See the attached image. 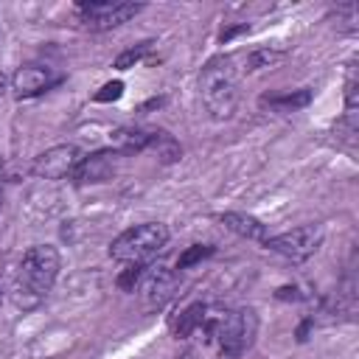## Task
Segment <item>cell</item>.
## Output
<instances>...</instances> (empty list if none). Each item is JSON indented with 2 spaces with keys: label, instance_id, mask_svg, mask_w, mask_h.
Instances as JSON below:
<instances>
[{
  "label": "cell",
  "instance_id": "obj_17",
  "mask_svg": "<svg viewBox=\"0 0 359 359\" xmlns=\"http://www.w3.org/2000/svg\"><path fill=\"white\" fill-rule=\"evenodd\" d=\"M213 252H216L213 244H191V247L177 258V269H191V266H196L199 261L210 258Z\"/></svg>",
  "mask_w": 359,
  "mask_h": 359
},
{
  "label": "cell",
  "instance_id": "obj_2",
  "mask_svg": "<svg viewBox=\"0 0 359 359\" xmlns=\"http://www.w3.org/2000/svg\"><path fill=\"white\" fill-rule=\"evenodd\" d=\"M199 95L213 121L233 118L238 107V73L233 56H213L199 70Z\"/></svg>",
  "mask_w": 359,
  "mask_h": 359
},
{
  "label": "cell",
  "instance_id": "obj_5",
  "mask_svg": "<svg viewBox=\"0 0 359 359\" xmlns=\"http://www.w3.org/2000/svg\"><path fill=\"white\" fill-rule=\"evenodd\" d=\"M143 11V3H123V0H93L76 3V20L87 31H109Z\"/></svg>",
  "mask_w": 359,
  "mask_h": 359
},
{
  "label": "cell",
  "instance_id": "obj_14",
  "mask_svg": "<svg viewBox=\"0 0 359 359\" xmlns=\"http://www.w3.org/2000/svg\"><path fill=\"white\" fill-rule=\"evenodd\" d=\"M205 314H208V306L205 303H191L182 314H180V320L174 323V334L180 337V339H185V337H191L199 325H202V320H205Z\"/></svg>",
  "mask_w": 359,
  "mask_h": 359
},
{
  "label": "cell",
  "instance_id": "obj_11",
  "mask_svg": "<svg viewBox=\"0 0 359 359\" xmlns=\"http://www.w3.org/2000/svg\"><path fill=\"white\" fill-rule=\"evenodd\" d=\"M160 129H143V126H123L112 132V143L118 154H140L154 146Z\"/></svg>",
  "mask_w": 359,
  "mask_h": 359
},
{
  "label": "cell",
  "instance_id": "obj_1",
  "mask_svg": "<svg viewBox=\"0 0 359 359\" xmlns=\"http://www.w3.org/2000/svg\"><path fill=\"white\" fill-rule=\"evenodd\" d=\"M59 269H62V258L53 244H34L31 250H25L17 264L14 283H11L14 306L22 311L39 309L45 303V297L50 294V289L59 278Z\"/></svg>",
  "mask_w": 359,
  "mask_h": 359
},
{
  "label": "cell",
  "instance_id": "obj_13",
  "mask_svg": "<svg viewBox=\"0 0 359 359\" xmlns=\"http://www.w3.org/2000/svg\"><path fill=\"white\" fill-rule=\"evenodd\" d=\"M311 101V90H297V93H283V95H264L261 107L272 109V112H294L300 107H306Z\"/></svg>",
  "mask_w": 359,
  "mask_h": 359
},
{
  "label": "cell",
  "instance_id": "obj_8",
  "mask_svg": "<svg viewBox=\"0 0 359 359\" xmlns=\"http://www.w3.org/2000/svg\"><path fill=\"white\" fill-rule=\"evenodd\" d=\"M177 286V272H171L168 266H149L140 278V303L146 311H157L163 309Z\"/></svg>",
  "mask_w": 359,
  "mask_h": 359
},
{
  "label": "cell",
  "instance_id": "obj_16",
  "mask_svg": "<svg viewBox=\"0 0 359 359\" xmlns=\"http://www.w3.org/2000/svg\"><path fill=\"white\" fill-rule=\"evenodd\" d=\"M154 151H157V157L163 160V163H174V160H180V154H182V149H180V143L168 135V132H157V140H154V146H151Z\"/></svg>",
  "mask_w": 359,
  "mask_h": 359
},
{
  "label": "cell",
  "instance_id": "obj_3",
  "mask_svg": "<svg viewBox=\"0 0 359 359\" xmlns=\"http://www.w3.org/2000/svg\"><path fill=\"white\" fill-rule=\"evenodd\" d=\"M202 334L208 339H216L219 342V351L222 356L227 359H241L252 342H255V334H258V314L250 309V306H241V309H230L224 314H205L202 320Z\"/></svg>",
  "mask_w": 359,
  "mask_h": 359
},
{
  "label": "cell",
  "instance_id": "obj_7",
  "mask_svg": "<svg viewBox=\"0 0 359 359\" xmlns=\"http://www.w3.org/2000/svg\"><path fill=\"white\" fill-rule=\"evenodd\" d=\"M81 151L79 146L73 143H59V146H50L45 149L42 154L34 157L31 163V174L39 177V180H65V177H73L76 165L81 163Z\"/></svg>",
  "mask_w": 359,
  "mask_h": 359
},
{
  "label": "cell",
  "instance_id": "obj_22",
  "mask_svg": "<svg viewBox=\"0 0 359 359\" xmlns=\"http://www.w3.org/2000/svg\"><path fill=\"white\" fill-rule=\"evenodd\" d=\"M0 297H3V278H0Z\"/></svg>",
  "mask_w": 359,
  "mask_h": 359
},
{
  "label": "cell",
  "instance_id": "obj_20",
  "mask_svg": "<svg viewBox=\"0 0 359 359\" xmlns=\"http://www.w3.org/2000/svg\"><path fill=\"white\" fill-rule=\"evenodd\" d=\"M121 93H123V81H107L93 98L95 101H115V98H121Z\"/></svg>",
  "mask_w": 359,
  "mask_h": 359
},
{
  "label": "cell",
  "instance_id": "obj_4",
  "mask_svg": "<svg viewBox=\"0 0 359 359\" xmlns=\"http://www.w3.org/2000/svg\"><path fill=\"white\" fill-rule=\"evenodd\" d=\"M168 244V227L163 222H143L112 238L109 255L121 264H149Z\"/></svg>",
  "mask_w": 359,
  "mask_h": 359
},
{
  "label": "cell",
  "instance_id": "obj_15",
  "mask_svg": "<svg viewBox=\"0 0 359 359\" xmlns=\"http://www.w3.org/2000/svg\"><path fill=\"white\" fill-rule=\"evenodd\" d=\"M283 59V50H269V48H258L252 53H247V62H244V70L247 73H255L261 67H272Z\"/></svg>",
  "mask_w": 359,
  "mask_h": 359
},
{
  "label": "cell",
  "instance_id": "obj_18",
  "mask_svg": "<svg viewBox=\"0 0 359 359\" xmlns=\"http://www.w3.org/2000/svg\"><path fill=\"white\" fill-rule=\"evenodd\" d=\"M151 45H154V42L146 39V42H140V45H135V48H126V50L115 59V67H118V70H129V67H135V65L151 50Z\"/></svg>",
  "mask_w": 359,
  "mask_h": 359
},
{
  "label": "cell",
  "instance_id": "obj_6",
  "mask_svg": "<svg viewBox=\"0 0 359 359\" xmlns=\"http://www.w3.org/2000/svg\"><path fill=\"white\" fill-rule=\"evenodd\" d=\"M323 244V227L320 224H300V227H292L286 233H278V236H266L264 247L289 258V261H306L317 252V247Z\"/></svg>",
  "mask_w": 359,
  "mask_h": 359
},
{
  "label": "cell",
  "instance_id": "obj_19",
  "mask_svg": "<svg viewBox=\"0 0 359 359\" xmlns=\"http://www.w3.org/2000/svg\"><path fill=\"white\" fill-rule=\"evenodd\" d=\"M143 272H146V264H126V269L118 275V286L123 292H135V286L140 283Z\"/></svg>",
  "mask_w": 359,
  "mask_h": 359
},
{
  "label": "cell",
  "instance_id": "obj_21",
  "mask_svg": "<svg viewBox=\"0 0 359 359\" xmlns=\"http://www.w3.org/2000/svg\"><path fill=\"white\" fill-rule=\"evenodd\" d=\"M6 84H8V79H6V76H3V73H0V95H3V93H6Z\"/></svg>",
  "mask_w": 359,
  "mask_h": 359
},
{
  "label": "cell",
  "instance_id": "obj_12",
  "mask_svg": "<svg viewBox=\"0 0 359 359\" xmlns=\"http://www.w3.org/2000/svg\"><path fill=\"white\" fill-rule=\"evenodd\" d=\"M219 222L227 227V230H233L236 236H241V238H250V241H258V244H264L266 241V224L261 222V219H255V216H247V213H236V210H227V213H219Z\"/></svg>",
  "mask_w": 359,
  "mask_h": 359
},
{
  "label": "cell",
  "instance_id": "obj_9",
  "mask_svg": "<svg viewBox=\"0 0 359 359\" xmlns=\"http://www.w3.org/2000/svg\"><path fill=\"white\" fill-rule=\"evenodd\" d=\"M59 81H62V73H53L45 65H22L11 76V90L17 98H36L50 87H56Z\"/></svg>",
  "mask_w": 359,
  "mask_h": 359
},
{
  "label": "cell",
  "instance_id": "obj_10",
  "mask_svg": "<svg viewBox=\"0 0 359 359\" xmlns=\"http://www.w3.org/2000/svg\"><path fill=\"white\" fill-rule=\"evenodd\" d=\"M118 157L121 154L115 149H98V151L81 157V163L76 165V171H73L70 180L76 185H98V182H107V180H112V174L118 168Z\"/></svg>",
  "mask_w": 359,
  "mask_h": 359
}]
</instances>
